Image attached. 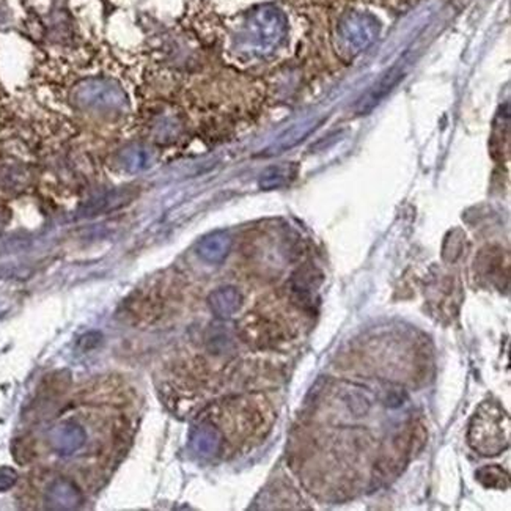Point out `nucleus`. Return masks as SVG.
Wrapping results in <instances>:
<instances>
[{
    "label": "nucleus",
    "mask_w": 511,
    "mask_h": 511,
    "mask_svg": "<svg viewBox=\"0 0 511 511\" xmlns=\"http://www.w3.org/2000/svg\"><path fill=\"white\" fill-rule=\"evenodd\" d=\"M285 30H287L285 18L277 8H259L247 21L241 46L247 52L265 56L281 44L285 36Z\"/></svg>",
    "instance_id": "obj_1"
},
{
    "label": "nucleus",
    "mask_w": 511,
    "mask_h": 511,
    "mask_svg": "<svg viewBox=\"0 0 511 511\" xmlns=\"http://www.w3.org/2000/svg\"><path fill=\"white\" fill-rule=\"evenodd\" d=\"M490 431L499 452H502L508 444V415L496 403H484L470 425V444L484 455H486Z\"/></svg>",
    "instance_id": "obj_2"
},
{
    "label": "nucleus",
    "mask_w": 511,
    "mask_h": 511,
    "mask_svg": "<svg viewBox=\"0 0 511 511\" xmlns=\"http://www.w3.org/2000/svg\"><path fill=\"white\" fill-rule=\"evenodd\" d=\"M376 32H378L376 24L367 16H351L342 28L344 38L352 50L367 48L376 36Z\"/></svg>",
    "instance_id": "obj_3"
}]
</instances>
